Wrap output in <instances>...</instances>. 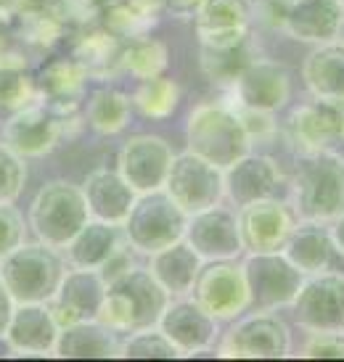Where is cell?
I'll return each instance as SVG.
<instances>
[{
  "mask_svg": "<svg viewBox=\"0 0 344 362\" xmlns=\"http://www.w3.org/2000/svg\"><path fill=\"white\" fill-rule=\"evenodd\" d=\"M289 206L299 220L331 222L344 211V156L336 148L299 153L292 167Z\"/></svg>",
  "mask_w": 344,
  "mask_h": 362,
  "instance_id": "1",
  "label": "cell"
},
{
  "mask_svg": "<svg viewBox=\"0 0 344 362\" xmlns=\"http://www.w3.org/2000/svg\"><path fill=\"white\" fill-rule=\"evenodd\" d=\"M185 148L225 170L228 164L252 151L241 109L228 101H202L185 117Z\"/></svg>",
  "mask_w": 344,
  "mask_h": 362,
  "instance_id": "2",
  "label": "cell"
},
{
  "mask_svg": "<svg viewBox=\"0 0 344 362\" xmlns=\"http://www.w3.org/2000/svg\"><path fill=\"white\" fill-rule=\"evenodd\" d=\"M167 302H170V293L154 278L151 270L130 267L106 281L98 320L112 325L114 331L135 333L143 328H154L162 317Z\"/></svg>",
  "mask_w": 344,
  "mask_h": 362,
  "instance_id": "3",
  "label": "cell"
},
{
  "mask_svg": "<svg viewBox=\"0 0 344 362\" xmlns=\"http://www.w3.org/2000/svg\"><path fill=\"white\" fill-rule=\"evenodd\" d=\"M185 220L188 214L172 202L164 188H159V191L138 193L122 225H125V238L132 249L151 257L154 252L180 241L185 233Z\"/></svg>",
  "mask_w": 344,
  "mask_h": 362,
  "instance_id": "4",
  "label": "cell"
},
{
  "mask_svg": "<svg viewBox=\"0 0 344 362\" xmlns=\"http://www.w3.org/2000/svg\"><path fill=\"white\" fill-rule=\"evenodd\" d=\"M217 352L233 360H284L292 354V331L273 310H252L236 317Z\"/></svg>",
  "mask_w": 344,
  "mask_h": 362,
  "instance_id": "5",
  "label": "cell"
},
{
  "mask_svg": "<svg viewBox=\"0 0 344 362\" xmlns=\"http://www.w3.org/2000/svg\"><path fill=\"white\" fill-rule=\"evenodd\" d=\"M249 310H281L292 307L294 296L304 281V272L294 267L281 249L275 252H252L241 262Z\"/></svg>",
  "mask_w": 344,
  "mask_h": 362,
  "instance_id": "6",
  "label": "cell"
},
{
  "mask_svg": "<svg viewBox=\"0 0 344 362\" xmlns=\"http://www.w3.org/2000/svg\"><path fill=\"white\" fill-rule=\"evenodd\" d=\"M164 193L185 214L214 206L225 199L223 170L185 148V151L172 156L170 172L164 180Z\"/></svg>",
  "mask_w": 344,
  "mask_h": 362,
  "instance_id": "7",
  "label": "cell"
},
{
  "mask_svg": "<svg viewBox=\"0 0 344 362\" xmlns=\"http://www.w3.org/2000/svg\"><path fill=\"white\" fill-rule=\"evenodd\" d=\"M188 296L202 304L217 322L236 320L249 310L243 267L236 259L204 262Z\"/></svg>",
  "mask_w": 344,
  "mask_h": 362,
  "instance_id": "8",
  "label": "cell"
},
{
  "mask_svg": "<svg viewBox=\"0 0 344 362\" xmlns=\"http://www.w3.org/2000/svg\"><path fill=\"white\" fill-rule=\"evenodd\" d=\"M292 310L304 333L344 331V275L334 270L304 275Z\"/></svg>",
  "mask_w": 344,
  "mask_h": 362,
  "instance_id": "9",
  "label": "cell"
},
{
  "mask_svg": "<svg viewBox=\"0 0 344 362\" xmlns=\"http://www.w3.org/2000/svg\"><path fill=\"white\" fill-rule=\"evenodd\" d=\"M231 93L239 109L278 114L292 98V74L281 61L257 56L231 85Z\"/></svg>",
  "mask_w": 344,
  "mask_h": 362,
  "instance_id": "10",
  "label": "cell"
},
{
  "mask_svg": "<svg viewBox=\"0 0 344 362\" xmlns=\"http://www.w3.org/2000/svg\"><path fill=\"white\" fill-rule=\"evenodd\" d=\"M88 204L74 185L53 182L38 196L32 204V225L42 241L48 243H67L80 233V228L88 222Z\"/></svg>",
  "mask_w": 344,
  "mask_h": 362,
  "instance_id": "11",
  "label": "cell"
},
{
  "mask_svg": "<svg viewBox=\"0 0 344 362\" xmlns=\"http://www.w3.org/2000/svg\"><path fill=\"white\" fill-rule=\"evenodd\" d=\"M183 241L188 243L204 262L239 259V254H243L236 209L223 202L188 214Z\"/></svg>",
  "mask_w": 344,
  "mask_h": 362,
  "instance_id": "12",
  "label": "cell"
},
{
  "mask_svg": "<svg viewBox=\"0 0 344 362\" xmlns=\"http://www.w3.org/2000/svg\"><path fill=\"white\" fill-rule=\"evenodd\" d=\"M3 278L19 302H42L59 288L61 267L48 249L21 246L3 262Z\"/></svg>",
  "mask_w": 344,
  "mask_h": 362,
  "instance_id": "13",
  "label": "cell"
},
{
  "mask_svg": "<svg viewBox=\"0 0 344 362\" xmlns=\"http://www.w3.org/2000/svg\"><path fill=\"white\" fill-rule=\"evenodd\" d=\"M239 235L246 254L252 252H275L281 249L286 235L294 225V211L289 202H281L278 196L257 199L236 209Z\"/></svg>",
  "mask_w": 344,
  "mask_h": 362,
  "instance_id": "14",
  "label": "cell"
},
{
  "mask_svg": "<svg viewBox=\"0 0 344 362\" xmlns=\"http://www.w3.org/2000/svg\"><path fill=\"white\" fill-rule=\"evenodd\" d=\"M281 182H284V170L273 156L246 151L223 170V202L239 209L249 202L275 196Z\"/></svg>",
  "mask_w": 344,
  "mask_h": 362,
  "instance_id": "15",
  "label": "cell"
},
{
  "mask_svg": "<svg viewBox=\"0 0 344 362\" xmlns=\"http://www.w3.org/2000/svg\"><path fill=\"white\" fill-rule=\"evenodd\" d=\"M156 328L180 349L183 357L210 349L217 339V320L188 293L175 299L170 296Z\"/></svg>",
  "mask_w": 344,
  "mask_h": 362,
  "instance_id": "16",
  "label": "cell"
},
{
  "mask_svg": "<svg viewBox=\"0 0 344 362\" xmlns=\"http://www.w3.org/2000/svg\"><path fill=\"white\" fill-rule=\"evenodd\" d=\"M175 148L159 135H135L122 146L120 175L135 193L164 188Z\"/></svg>",
  "mask_w": 344,
  "mask_h": 362,
  "instance_id": "17",
  "label": "cell"
},
{
  "mask_svg": "<svg viewBox=\"0 0 344 362\" xmlns=\"http://www.w3.org/2000/svg\"><path fill=\"white\" fill-rule=\"evenodd\" d=\"M286 135L297 153L321 151V148H336L344 141L342 114L336 101L315 98L313 103H302L289 114Z\"/></svg>",
  "mask_w": 344,
  "mask_h": 362,
  "instance_id": "18",
  "label": "cell"
},
{
  "mask_svg": "<svg viewBox=\"0 0 344 362\" xmlns=\"http://www.w3.org/2000/svg\"><path fill=\"white\" fill-rule=\"evenodd\" d=\"M344 27L342 0H289L278 30L307 45L336 40Z\"/></svg>",
  "mask_w": 344,
  "mask_h": 362,
  "instance_id": "19",
  "label": "cell"
},
{
  "mask_svg": "<svg viewBox=\"0 0 344 362\" xmlns=\"http://www.w3.org/2000/svg\"><path fill=\"white\" fill-rule=\"evenodd\" d=\"M281 252L289 257L294 267H299L304 275L331 270L334 259L339 257L331 238L328 222L321 220H299L292 225Z\"/></svg>",
  "mask_w": 344,
  "mask_h": 362,
  "instance_id": "20",
  "label": "cell"
},
{
  "mask_svg": "<svg viewBox=\"0 0 344 362\" xmlns=\"http://www.w3.org/2000/svg\"><path fill=\"white\" fill-rule=\"evenodd\" d=\"M103 291H106V281H103L101 275L80 267L77 272H71V275L59 281L53 317L59 320L61 328L69 325V322L101 317Z\"/></svg>",
  "mask_w": 344,
  "mask_h": 362,
  "instance_id": "21",
  "label": "cell"
},
{
  "mask_svg": "<svg viewBox=\"0 0 344 362\" xmlns=\"http://www.w3.org/2000/svg\"><path fill=\"white\" fill-rule=\"evenodd\" d=\"M302 82L313 98H344V40L318 42L302 61Z\"/></svg>",
  "mask_w": 344,
  "mask_h": 362,
  "instance_id": "22",
  "label": "cell"
},
{
  "mask_svg": "<svg viewBox=\"0 0 344 362\" xmlns=\"http://www.w3.org/2000/svg\"><path fill=\"white\" fill-rule=\"evenodd\" d=\"M252 59H257L252 32L223 42H199L202 74L212 85H220V88H231Z\"/></svg>",
  "mask_w": 344,
  "mask_h": 362,
  "instance_id": "23",
  "label": "cell"
},
{
  "mask_svg": "<svg viewBox=\"0 0 344 362\" xmlns=\"http://www.w3.org/2000/svg\"><path fill=\"white\" fill-rule=\"evenodd\" d=\"M196 19L199 42H223L252 32V0H204Z\"/></svg>",
  "mask_w": 344,
  "mask_h": 362,
  "instance_id": "24",
  "label": "cell"
},
{
  "mask_svg": "<svg viewBox=\"0 0 344 362\" xmlns=\"http://www.w3.org/2000/svg\"><path fill=\"white\" fill-rule=\"evenodd\" d=\"M85 204H88V214L103 222H125L127 211L138 193L130 188V182L122 177L120 172L98 170L93 172L88 182H85Z\"/></svg>",
  "mask_w": 344,
  "mask_h": 362,
  "instance_id": "25",
  "label": "cell"
},
{
  "mask_svg": "<svg viewBox=\"0 0 344 362\" xmlns=\"http://www.w3.org/2000/svg\"><path fill=\"white\" fill-rule=\"evenodd\" d=\"M202 257L180 238V241L154 252L149 270H151L156 281L162 283V288L170 296H185V293H191V286L196 281L199 270H202Z\"/></svg>",
  "mask_w": 344,
  "mask_h": 362,
  "instance_id": "26",
  "label": "cell"
},
{
  "mask_svg": "<svg viewBox=\"0 0 344 362\" xmlns=\"http://www.w3.org/2000/svg\"><path fill=\"white\" fill-rule=\"evenodd\" d=\"M56 346L67 357H117L122 352V344L117 341L114 328L103 320L98 322V317L64 325L59 331Z\"/></svg>",
  "mask_w": 344,
  "mask_h": 362,
  "instance_id": "27",
  "label": "cell"
},
{
  "mask_svg": "<svg viewBox=\"0 0 344 362\" xmlns=\"http://www.w3.org/2000/svg\"><path fill=\"white\" fill-rule=\"evenodd\" d=\"M11 339L21 349H35V352H45L56 346L59 341L61 325L53 317V312L40 307V302H24V307L11 315Z\"/></svg>",
  "mask_w": 344,
  "mask_h": 362,
  "instance_id": "28",
  "label": "cell"
},
{
  "mask_svg": "<svg viewBox=\"0 0 344 362\" xmlns=\"http://www.w3.org/2000/svg\"><path fill=\"white\" fill-rule=\"evenodd\" d=\"M67 246H69L71 262L77 267L96 270V267H103L106 259L122 246L120 228H117V222H103V220L85 222L80 228V233Z\"/></svg>",
  "mask_w": 344,
  "mask_h": 362,
  "instance_id": "29",
  "label": "cell"
},
{
  "mask_svg": "<svg viewBox=\"0 0 344 362\" xmlns=\"http://www.w3.org/2000/svg\"><path fill=\"white\" fill-rule=\"evenodd\" d=\"M59 132V122L45 109H24L8 124V141L13 146V151L40 156L56 143Z\"/></svg>",
  "mask_w": 344,
  "mask_h": 362,
  "instance_id": "30",
  "label": "cell"
},
{
  "mask_svg": "<svg viewBox=\"0 0 344 362\" xmlns=\"http://www.w3.org/2000/svg\"><path fill=\"white\" fill-rule=\"evenodd\" d=\"M167 66H170L167 45L149 37L146 32L143 35H130L120 45V69L132 74V77H138V80L164 74Z\"/></svg>",
  "mask_w": 344,
  "mask_h": 362,
  "instance_id": "31",
  "label": "cell"
},
{
  "mask_svg": "<svg viewBox=\"0 0 344 362\" xmlns=\"http://www.w3.org/2000/svg\"><path fill=\"white\" fill-rule=\"evenodd\" d=\"M130 103L146 119H167L180 106V85L167 74L146 77L135 88Z\"/></svg>",
  "mask_w": 344,
  "mask_h": 362,
  "instance_id": "32",
  "label": "cell"
},
{
  "mask_svg": "<svg viewBox=\"0 0 344 362\" xmlns=\"http://www.w3.org/2000/svg\"><path fill=\"white\" fill-rule=\"evenodd\" d=\"M130 111L132 103L125 93L117 90H101L88 106V117H91V124L101 135H117L127 127L130 122Z\"/></svg>",
  "mask_w": 344,
  "mask_h": 362,
  "instance_id": "33",
  "label": "cell"
},
{
  "mask_svg": "<svg viewBox=\"0 0 344 362\" xmlns=\"http://www.w3.org/2000/svg\"><path fill=\"white\" fill-rule=\"evenodd\" d=\"M120 357H127V360H180L183 354L154 325V328H143V331L130 333V339L122 344Z\"/></svg>",
  "mask_w": 344,
  "mask_h": 362,
  "instance_id": "34",
  "label": "cell"
},
{
  "mask_svg": "<svg viewBox=\"0 0 344 362\" xmlns=\"http://www.w3.org/2000/svg\"><path fill=\"white\" fill-rule=\"evenodd\" d=\"M299 354L307 360H344V331L307 333Z\"/></svg>",
  "mask_w": 344,
  "mask_h": 362,
  "instance_id": "35",
  "label": "cell"
},
{
  "mask_svg": "<svg viewBox=\"0 0 344 362\" xmlns=\"http://www.w3.org/2000/svg\"><path fill=\"white\" fill-rule=\"evenodd\" d=\"M24 182V164L8 148H0V202H8Z\"/></svg>",
  "mask_w": 344,
  "mask_h": 362,
  "instance_id": "36",
  "label": "cell"
},
{
  "mask_svg": "<svg viewBox=\"0 0 344 362\" xmlns=\"http://www.w3.org/2000/svg\"><path fill=\"white\" fill-rule=\"evenodd\" d=\"M85 66L82 64H69V61H64V64H56L51 71H48V88L51 93H56L59 98H67L71 93L77 90L85 80Z\"/></svg>",
  "mask_w": 344,
  "mask_h": 362,
  "instance_id": "37",
  "label": "cell"
},
{
  "mask_svg": "<svg viewBox=\"0 0 344 362\" xmlns=\"http://www.w3.org/2000/svg\"><path fill=\"white\" fill-rule=\"evenodd\" d=\"M241 117L246 122V130H249V138L254 143H270L275 141L278 135V127H275V114H263V111H246L241 109Z\"/></svg>",
  "mask_w": 344,
  "mask_h": 362,
  "instance_id": "38",
  "label": "cell"
},
{
  "mask_svg": "<svg viewBox=\"0 0 344 362\" xmlns=\"http://www.w3.org/2000/svg\"><path fill=\"white\" fill-rule=\"evenodd\" d=\"M159 6L175 19H193L204 6V0H159Z\"/></svg>",
  "mask_w": 344,
  "mask_h": 362,
  "instance_id": "39",
  "label": "cell"
},
{
  "mask_svg": "<svg viewBox=\"0 0 344 362\" xmlns=\"http://www.w3.org/2000/svg\"><path fill=\"white\" fill-rule=\"evenodd\" d=\"M328 228H331V238H334L336 252H339V257H344V211L328 222Z\"/></svg>",
  "mask_w": 344,
  "mask_h": 362,
  "instance_id": "40",
  "label": "cell"
},
{
  "mask_svg": "<svg viewBox=\"0 0 344 362\" xmlns=\"http://www.w3.org/2000/svg\"><path fill=\"white\" fill-rule=\"evenodd\" d=\"M336 106H339V114H342V130H344V98H339Z\"/></svg>",
  "mask_w": 344,
  "mask_h": 362,
  "instance_id": "41",
  "label": "cell"
},
{
  "mask_svg": "<svg viewBox=\"0 0 344 362\" xmlns=\"http://www.w3.org/2000/svg\"><path fill=\"white\" fill-rule=\"evenodd\" d=\"M339 37H342V40H344V27H342V35H339Z\"/></svg>",
  "mask_w": 344,
  "mask_h": 362,
  "instance_id": "42",
  "label": "cell"
},
{
  "mask_svg": "<svg viewBox=\"0 0 344 362\" xmlns=\"http://www.w3.org/2000/svg\"><path fill=\"white\" fill-rule=\"evenodd\" d=\"M342 6H344V0H342Z\"/></svg>",
  "mask_w": 344,
  "mask_h": 362,
  "instance_id": "43",
  "label": "cell"
}]
</instances>
